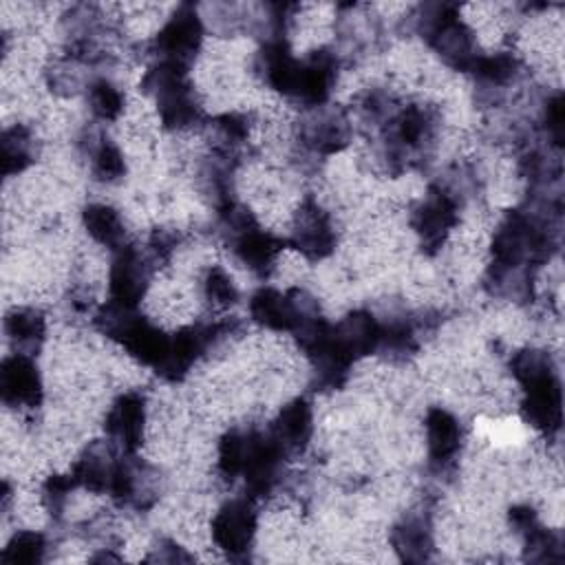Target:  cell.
I'll list each match as a JSON object with an SVG mask.
<instances>
[{
	"instance_id": "obj_1",
	"label": "cell",
	"mask_w": 565,
	"mask_h": 565,
	"mask_svg": "<svg viewBox=\"0 0 565 565\" xmlns=\"http://www.w3.org/2000/svg\"><path fill=\"white\" fill-rule=\"evenodd\" d=\"M510 371L523 391V419L545 435L558 433L563 424V391L550 353L539 349L516 351L510 360Z\"/></svg>"
},
{
	"instance_id": "obj_2",
	"label": "cell",
	"mask_w": 565,
	"mask_h": 565,
	"mask_svg": "<svg viewBox=\"0 0 565 565\" xmlns=\"http://www.w3.org/2000/svg\"><path fill=\"white\" fill-rule=\"evenodd\" d=\"M415 29L452 71H470L479 57L472 29L452 2H428L415 13Z\"/></svg>"
},
{
	"instance_id": "obj_3",
	"label": "cell",
	"mask_w": 565,
	"mask_h": 565,
	"mask_svg": "<svg viewBox=\"0 0 565 565\" xmlns=\"http://www.w3.org/2000/svg\"><path fill=\"white\" fill-rule=\"evenodd\" d=\"M141 90L152 97L159 119L168 130H183L199 124L201 106L188 79V68L154 62L141 77Z\"/></svg>"
},
{
	"instance_id": "obj_4",
	"label": "cell",
	"mask_w": 565,
	"mask_h": 565,
	"mask_svg": "<svg viewBox=\"0 0 565 565\" xmlns=\"http://www.w3.org/2000/svg\"><path fill=\"white\" fill-rule=\"evenodd\" d=\"M95 324L104 335L119 342L130 358L150 366L152 371L159 366V362L166 355L170 335H166L146 316L137 313V309L108 302L97 313Z\"/></svg>"
},
{
	"instance_id": "obj_5",
	"label": "cell",
	"mask_w": 565,
	"mask_h": 565,
	"mask_svg": "<svg viewBox=\"0 0 565 565\" xmlns=\"http://www.w3.org/2000/svg\"><path fill=\"white\" fill-rule=\"evenodd\" d=\"M459 223V196L444 183L428 185L411 212V227L424 254L433 256Z\"/></svg>"
},
{
	"instance_id": "obj_6",
	"label": "cell",
	"mask_w": 565,
	"mask_h": 565,
	"mask_svg": "<svg viewBox=\"0 0 565 565\" xmlns=\"http://www.w3.org/2000/svg\"><path fill=\"white\" fill-rule=\"evenodd\" d=\"M203 44V22L194 4H179L172 15L163 22L152 40L157 62H170L190 68L192 60Z\"/></svg>"
},
{
	"instance_id": "obj_7",
	"label": "cell",
	"mask_w": 565,
	"mask_h": 565,
	"mask_svg": "<svg viewBox=\"0 0 565 565\" xmlns=\"http://www.w3.org/2000/svg\"><path fill=\"white\" fill-rule=\"evenodd\" d=\"M285 457L287 452L280 448L271 433L247 430L245 455L238 477L243 479L245 490L252 499L265 497L276 488Z\"/></svg>"
},
{
	"instance_id": "obj_8",
	"label": "cell",
	"mask_w": 565,
	"mask_h": 565,
	"mask_svg": "<svg viewBox=\"0 0 565 565\" xmlns=\"http://www.w3.org/2000/svg\"><path fill=\"white\" fill-rule=\"evenodd\" d=\"M258 519L249 499H232L212 516V541L230 558H245L256 536Z\"/></svg>"
},
{
	"instance_id": "obj_9",
	"label": "cell",
	"mask_w": 565,
	"mask_h": 565,
	"mask_svg": "<svg viewBox=\"0 0 565 565\" xmlns=\"http://www.w3.org/2000/svg\"><path fill=\"white\" fill-rule=\"evenodd\" d=\"M150 285L148 258L135 245L115 249L108 267V294L113 305L137 309Z\"/></svg>"
},
{
	"instance_id": "obj_10",
	"label": "cell",
	"mask_w": 565,
	"mask_h": 565,
	"mask_svg": "<svg viewBox=\"0 0 565 565\" xmlns=\"http://www.w3.org/2000/svg\"><path fill=\"white\" fill-rule=\"evenodd\" d=\"M44 397L42 375L35 362L15 351L0 364V399L13 408H38Z\"/></svg>"
},
{
	"instance_id": "obj_11",
	"label": "cell",
	"mask_w": 565,
	"mask_h": 565,
	"mask_svg": "<svg viewBox=\"0 0 565 565\" xmlns=\"http://www.w3.org/2000/svg\"><path fill=\"white\" fill-rule=\"evenodd\" d=\"M335 243L338 236L329 214L316 201H305L298 210L289 245L296 247L307 260H322L333 254Z\"/></svg>"
},
{
	"instance_id": "obj_12",
	"label": "cell",
	"mask_w": 565,
	"mask_h": 565,
	"mask_svg": "<svg viewBox=\"0 0 565 565\" xmlns=\"http://www.w3.org/2000/svg\"><path fill=\"white\" fill-rule=\"evenodd\" d=\"M106 435L126 452L135 455L143 444L146 428V395L139 391L121 393L108 408L104 419Z\"/></svg>"
},
{
	"instance_id": "obj_13",
	"label": "cell",
	"mask_w": 565,
	"mask_h": 565,
	"mask_svg": "<svg viewBox=\"0 0 565 565\" xmlns=\"http://www.w3.org/2000/svg\"><path fill=\"white\" fill-rule=\"evenodd\" d=\"M424 430H426L428 466L435 472L452 470L457 463V455L461 450V441H463L459 419L450 411H446L441 406H433L426 413Z\"/></svg>"
},
{
	"instance_id": "obj_14",
	"label": "cell",
	"mask_w": 565,
	"mask_h": 565,
	"mask_svg": "<svg viewBox=\"0 0 565 565\" xmlns=\"http://www.w3.org/2000/svg\"><path fill=\"white\" fill-rule=\"evenodd\" d=\"M338 79V57L329 49H318L309 57L300 60L291 99L305 106H322Z\"/></svg>"
},
{
	"instance_id": "obj_15",
	"label": "cell",
	"mask_w": 565,
	"mask_h": 565,
	"mask_svg": "<svg viewBox=\"0 0 565 565\" xmlns=\"http://www.w3.org/2000/svg\"><path fill=\"white\" fill-rule=\"evenodd\" d=\"M300 60L294 57L285 33H271L256 55V71L265 84L285 97H291Z\"/></svg>"
},
{
	"instance_id": "obj_16",
	"label": "cell",
	"mask_w": 565,
	"mask_h": 565,
	"mask_svg": "<svg viewBox=\"0 0 565 565\" xmlns=\"http://www.w3.org/2000/svg\"><path fill=\"white\" fill-rule=\"evenodd\" d=\"M269 433L287 455L302 452L309 446L313 435L311 404L305 397H296L287 402L276 415V419L271 422Z\"/></svg>"
},
{
	"instance_id": "obj_17",
	"label": "cell",
	"mask_w": 565,
	"mask_h": 565,
	"mask_svg": "<svg viewBox=\"0 0 565 565\" xmlns=\"http://www.w3.org/2000/svg\"><path fill=\"white\" fill-rule=\"evenodd\" d=\"M333 331L340 347L353 362L375 353L380 347V322L366 309H355L347 313L340 322L333 324Z\"/></svg>"
},
{
	"instance_id": "obj_18",
	"label": "cell",
	"mask_w": 565,
	"mask_h": 565,
	"mask_svg": "<svg viewBox=\"0 0 565 565\" xmlns=\"http://www.w3.org/2000/svg\"><path fill=\"white\" fill-rule=\"evenodd\" d=\"M391 545L402 561L422 563L433 552V530L428 516L408 514L391 530Z\"/></svg>"
},
{
	"instance_id": "obj_19",
	"label": "cell",
	"mask_w": 565,
	"mask_h": 565,
	"mask_svg": "<svg viewBox=\"0 0 565 565\" xmlns=\"http://www.w3.org/2000/svg\"><path fill=\"white\" fill-rule=\"evenodd\" d=\"M4 333L20 353H33L44 342L46 320L33 307H15L4 318Z\"/></svg>"
},
{
	"instance_id": "obj_20",
	"label": "cell",
	"mask_w": 565,
	"mask_h": 565,
	"mask_svg": "<svg viewBox=\"0 0 565 565\" xmlns=\"http://www.w3.org/2000/svg\"><path fill=\"white\" fill-rule=\"evenodd\" d=\"M117 459L110 457L108 450L99 446H90L73 466L71 475L75 477V483L79 488H86L95 494H106L110 490L113 472H115Z\"/></svg>"
},
{
	"instance_id": "obj_21",
	"label": "cell",
	"mask_w": 565,
	"mask_h": 565,
	"mask_svg": "<svg viewBox=\"0 0 565 565\" xmlns=\"http://www.w3.org/2000/svg\"><path fill=\"white\" fill-rule=\"evenodd\" d=\"M82 225L86 234L102 247L119 249L124 245V221L119 212L106 203H90L82 212Z\"/></svg>"
},
{
	"instance_id": "obj_22",
	"label": "cell",
	"mask_w": 565,
	"mask_h": 565,
	"mask_svg": "<svg viewBox=\"0 0 565 565\" xmlns=\"http://www.w3.org/2000/svg\"><path fill=\"white\" fill-rule=\"evenodd\" d=\"M305 143L318 154H335L349 143V124L340 113H322L305 130Z\"/></svg>"
},
{
	"instance_id": "obj_23",
	"label": "cell",
	"mask_w": 565,
	"mask_h": 565,
	"mask_svg": "<svg viewBox=\"0 0 565 565\" xmlns=\"http://www.w3.org/2000/svg\"><path fill=\"white\" fill-rule=\"evenodd\" d=\"M470 71L481 88L501 90L510 82H514V77L519 75V60L508 51L488 53V55H479Z\"/></svg>"
},
{
	"instance_id": "obj_24",
	"label": "cell",
	"mask_w": 565,
	"mask_h": 565,
	"mask_svg": "<svg viewBox=\"0 0 565 565\" xmlns=\"http://www.w3.org/2000/svg\"><path fill=\"white\" fill-rule=\"evenodd\" d=\"M33 163V139L22 124L9 126L2 132V172L13 177L24 172Z\"/></svg>"
},
{
	"instance_id": "obj_25",
	"label": "cell",
	"mask_w": 565,
	"mask_h": 565,
	"mask_svg": "<svg viewBox=\"0 0 565 565\" xmlns=\"http://www.w3.org/2000/svg\"><path fill=\"white\" fill-rule=\"evenodd\" d=\"M417 349V331L413 320L404 316H395L386 320L384 324L380 322V347L377 351L386 353L391 360H404Z\"/></svg>"
},
{
	"instance_id": "obj_26",
	"label": "cell",
	"mask_w": 565,
	"mask_h": 565,
	"mask_svg": "<svg viewBox=\"0 0 565 565\" xmlns=\"http://www.w3.org/2000/svg\"><path fill=\"white\" fill-rule=\"evenodd\" d=\"M90 172L102 183H117L126 174V159L119 146L110 139H99L90 146Z\"/></svg>"
},
{
	"instance_id": "obj_27",
	"label": "cell",
	"mask_w": 565,
	"mask_h": 565,
	"mask_svg": "<svg viewBox=\"0 0 565 565\" xmlns=\"http://www.w3.org/2000/svg\"><path fill=\"white\" fill-rule=\"evenodd\" d=\"M90 113L102 121H115L124 113V95L115 82L108 77H97L86 90Z\"/></svg>"
},
{
	"instance_id": "obj_28",
	"label": "cell",
	"mask_w": 565,
	"mask_h": 565,
	"mask_svg": "<svg viewBox=\"0 0 565 565\" xmlns=\"http://www.w3.org/2000/svg\"><path fill=\"white\" fill-rule=\"evenodd\" d=\"M46 554V539L35 530H22L11 536L2 550V563L7 565H35L42 563Z\"/></svg>"
},
{
	"instance_id": "obj_29",
	"label": "cell",
	"mask_w": 565,
	"mask_h": 565,
	"mask_svg": "<svg viewBox=\"0 0 565 565\" xmlns=\"http://www.w3.org/2000/svg\"><path fill=\"white\" fill-rule=\"evenodd\" d=\"M523 545H525L527 561H536V563L561 561V545H563L561 534L539 525V521L523 532Z\"/></svg>"
},
{
	"instance_id": "obj_30",
	"label": "cell",
	"mask_w": 565,
	"mask_h": 565,
	"mask_svg": "<svg viewBox=\"0 0 565 565\" xmlns=\"http://www.w3.org/2000/svg\"><path fill=\"white\" fill-rule=\"evenodd\" d=\"M245 441H247V430H238V428L227 430L218 441V472L227 481H234L241 475Z\"/></svg>"
},
{
	"instance_id": "obj_31",
	"label": "cell",
	"mask_w": 565,
	"mask_h": 565,
	"mask_svg": "<svg viewBox=\"0 0 565 565\" xmlns=\"http://www.w3.org/2000/svg\"><path fill=\"white\" fill-rule=\"evenodd\" d=\"M203 296L212 307L225 309L236 305L238 300V289L234 285V280L230 278V274L223 267L212 265L205 276H203Z\"/></svg>"
},
{
	"instance_id": "obj_32",
	"label": "cell",
	"mask_w": 565,
	"mask_h": 565,
	"mask_svg": "<svg viewBox=\"0 0 565 565\" xmlns=\"http://www.w3.org/2000/svg\"><path fill=\"white\" fill-rule=\"evenodd\" d=\"M73 488H77L73 475H51L42 486L44 508L53 516H60L66 508V501H68V494L73 492Z\"/></svg>"
},
{
	"instance_id": "obj_33",
	"label": "cell",
	"mask_w": 565,
	"mask_h": 565,
	"mask_svg": "<svg viewBox=\"0 0 565 565\" xmlns=\"http://www.w3.org/2000/svg\"><path fill=\"white\" fill-rule=\"evenodd\" d=\"M214 126H216L218 135L223 137V141L230 143V146L243 143L245 137H247V132H249V121H247V117L241 115V113H225V115H221V117L216 119Z\"/></svg>"
},
{
	"instance_id": "obj_34",
	"label": "cell",
	"mask_w": 565,
	"mask_h": 565,
	"mask_svg": "<svg viewBox=\"0 0 565 565\" xmlns=\"http://www.w3.org/2000/svg\"><path fill=\"white\" fill-rule=\"evenodd\" d=\"M563 121H565V113H563V95L561 93H554L545 108H543V124H545V130L547 135L552 137L554 146H561L563 143Z\"/></svg>"
},
{
	"instance_id": "obj_35",
	"label": "cell",
	"mask_w": 565,
	"mask_h": 565,
	"mask_svg": "<svg viewBox=\"0 0 565 565\" xmlns=\"http://www.w3.org/2000/svg\"><path fill=\"white\" fill-rule=\"evenodd\" d=\"M508 519H510V525L523 534L527 527L536 523V512L530 505H512L508 512Z\"/></svg>"
}]
</instances>
